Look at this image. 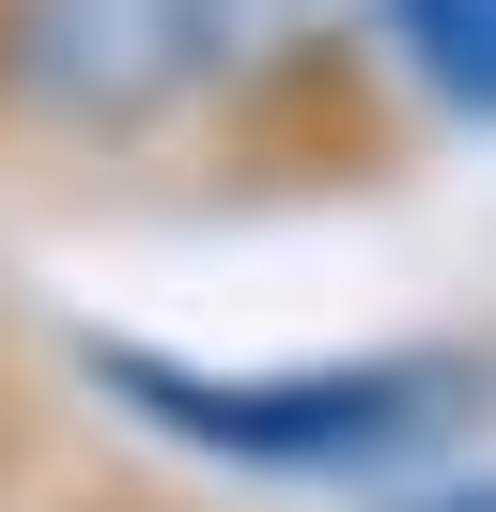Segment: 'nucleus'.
<instances>
[{
  "instance_id": "nucleus-1",
  "label": "nucleus",
  "mask_w": 496,
  "mask_h": 512,
  "mask_svg": "<svg viewBox=\"0 0 496 512\" xmlns=\"http://www.w3.org/2000/svg\"><path fill=\"white\" fill-rule=\"evenodd\" d=\"M124 419L217 450V466H264V481H372L403 450H450L465 419L496 404V357L481 342H388V357H295V373H202V357H155V342H93L78 357Z\"/></svg>"
},
{
  "instance_id": "nucleus-2",
  "label": "nucleus",
  "mask_w": 496,
  "mask_h": 512,
  "mask_svg": "<svg viewBox=\"0 0 496 512\" xmlns=\"http://www.w3.org/2000/svg\"><path fill=\"white\" fill-rule=\"evenodd\" d=\"M233 94V0H0V156H140Z\"/></svg>"
},
{
  "instance_id": "nucleus-3",
  "label": "nucleus",
  "mask_w": 496,
  "mask_h": 512,
  "mask_svg": "<svg viewBox=\"0 0 496 512\" xmlns=\"http://www.w3.org/2000/svg\"><path fill=\"white\" fill-rule=\"evenodd\" d=\"M388 47H403V78L434 109L496 125V0H388Z\"/></svg>"
},
{
  "instance_id": "nucleus-4",
  "label": "nucleus",
  "mask_w": 496,
  "mask_h": 512,
  "mask_svg": "<svg viewBox=\"0 0 496 512\" xmlns=\"http://www.w3.org/2000/svg\"><path fill=\"white\" fill-rule=\"evenodd\" d=\"M16 512H186L171 481H124V466H93V481H47V497H16Z\"/></svg>"
},
{
  "instance_id": "nucleus-5",
  "label": "nucleus",
  "mask_w": 496,
  "mask_h": 512,
  "mask_svg": "<svg viewBox=\"0 0 496 512\" xmlns=\"http://www.w3.org/2000/svg\"><path fill=\"white\" fill-rule=\"evenodd\" d=\"M16 466H31V373H16V342H0V512H16Z\"/></svg>"
},
{
  "instance_id": "nucleus-6",
  "label": "nucleus",
  "mask_w": 496,
  "mask_h": 512,
  "mask_svg": "<svg viewBox=\"0 0 496 512\" xmlns=\"http://www.w3.org/2000/svg\"><path fill=\"white\" fill-rule=\"evenodd\" d=\"M403 512H496V481H450V497H403Z\"/></svg>"
}]
</instances>
